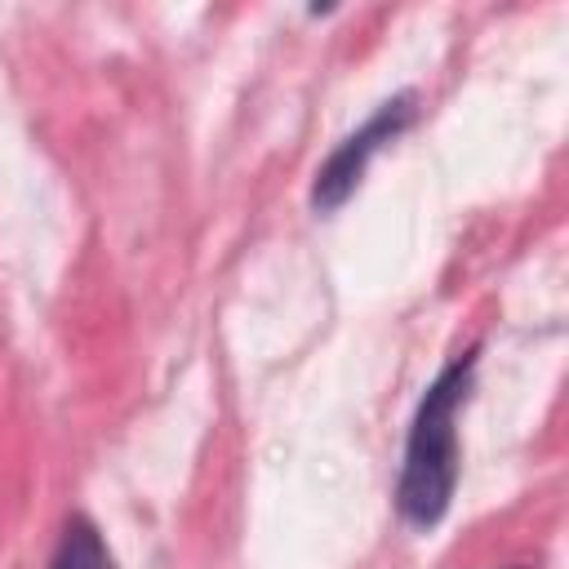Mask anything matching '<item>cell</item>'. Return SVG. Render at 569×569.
<instances>
[{
	"label": "cell",
	"instance_id": "2",
	"mask_svg": "<svg viewBox=\"0 0 569 569\" xmlns=\"http://www.w3.org/2000/svg\"><path fill=\"white\" fill-rule=\"evenodd\" d=\"M413 116H418V93H396V98H387V102H382L356 133H347V138L329 151V160L316 169V182H311V209H316V213H333V209H342V204L351 200V191L360 187L369 160H373L396 133H405V129L413 124Z\"/></svg>",
	"mask_w": 569,
	"mask_h": 569
},
{
	"label": "cell",
	"instance_id": "1",
	"mask_svg": "<svg viewBox=\"0 0 569 569\" xmlns=\"http://www.w3.org/2000/svg\"><path fill=\"white\" fill-rule=\"evenodd\" d=\"M471 369L476 356H462L436 373V382L422 391L409 445H405V467L396 485V507L413 529L440 525V516L453 502L458 489V405L471 396Z\"/></svg>",
	"mask_w": 569,
	"mask_h": 569
},
{
	"label": "cell",
	"instance_id": "3",
	"mask_svg": "<svg viewBox=\"0 0 569 569\" xmlns=\"http://www.w3.org/2000/svg\"><path fill=\"white\" fill-rule=\"evenodd\" d=\"M49 569H116V560H111L102 533L93 529V520L71 516L62 525V538H58V551H53Z\"/></svg>",
	"mask_w": 569,
	"mask_h": 569
}]
</instances>
